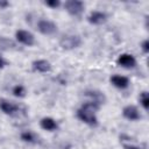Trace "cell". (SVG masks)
Listing matches in <instances>:
<instances>
[{"label": "cell", "instance_id": "1", "mask_svg": "<svg viewBox=\"0 0 149 149\" xmlns=\"http://www.w3.org/2000/svg\"><path fill=\"white\" fill-rule=\"evenodd\" d=\"M99 108H100V105H98L97 102L87 100L77 111V118L88 126H97L98 125V118H97L95 113Z\"/></svg>", "mask_w": 149, "mask_h": 149}, {"label": "cell", "instance_id": "2", "mask_svg": "<svg viewBox=\"0 0 149 149\" xmlns=\"http://www.w3.org/2000/svg\"><path fill=\"white\" fill-rule=\"evenodd\" d=\"M81 44V38L80 36L78 35H73V34H70V35H65L61 38L59 41V45L64 49V50H72V49H76L78 47H80Z\"/></svg>", "mask_w": 149, "mask_h": 149}, {"label": "cell", "instance_id": "3", "mask_svg": "<svg viewBox=\"0 0 149 149\" xmlns=\"http://www.w3.org/2000/svg\"><path fill=\"white\" fill-rule=\"evenodd\" d=\"M37 30L43 35H54L57 33V24L47 19H40L37 21Z\"/></svg>", "mask_w": 149, "mask_h": 149}, {"label": "cell", "instance_id": "4", "mask_svg": "<svg viewBox=\"0 0 149 149\" xmlns=\"http://www.w3.org/2000/svg\"><path fill=\"white\" fill-rule=\"evenodd\" d=\"M64 8L70 15L78 16L84 12L85 5L83 1H79V0H68L64 2Z\"/></svg>", "mask_w": 149, "mask_h": 149}, {"label": "cell", "instance_id": "5", "mask_svg": "<svg viewBox=\"0 0 149 149\" xmlns=\"http://www.w3.org/2000/svg\"><path fill=\"white\" fill-rule=\"evenodd\" d=\"M15 38L19 43L23 44V45H27V47H31L34 45L35 43V37L34 35L28 31V30H24V29H19L15 31Z\"/></svg>", "mask_w": 149, "mask_h": 149}, {"label": "cell", "instance_id": "6", "mask_svg": "<svg viewBox=\"0 0 149 149\" xmlns=\"http://www.w3.org/2000/svg\"><path fill=\"white\" fill-rule=\"evenodd\" d=\"M0 109L7 115H15V114H17L20 112L19 105H16L15 102L9 101V100H7L5 98L0 99Z\"/></svg>", "mask_w": 149, "mask_h": 149}, {"label": "cell", "instance_id": "7", "mask_svg": "<svg viewBox=\"0 0 149 149\" xmlns=\"http://www.w3.org/2000/svg\"><path fill=\"white\" fill-rule=\"evenodd\" d=\"M116 63L118 65H120L121 68H125V69H133L136 66V59L135 57L132 55V54H121L118 59H116Z\"/></svg>", "mask_w": 149, "mask_h": 149}, {"label": "cell", "instance_id": "8", "mask_svg": "<svg viewBox=\"0 0 149 149\" xmlns=\"http://www.w3.org/2000/svg\"><path fill=\"white\" fill-rule=\"evenodd\" d=\"M122 115H123V118H126L129 121H137L141 119V114H140L137 107L134 105L125 106L122 109Z\"/></svg>", "mask_w": 149, "mask_h": 149}, {"label": "cell", "instance_id": "9", "mask_svg": "<svg viewBox=\"0 0 149 149\" xmlns=\"http://www.w3.org/2000/svg\"><path fill=\"white\" fill-rule=\"evenodd\" d=\"M107 20V15L106 13L104 12H100V10H92L88 16H87V21L91 23V24H94V26H99V24H102L105 23Z\"/></svg>", "mask_w": 149, "mask_h": 149}, {"label": "cell", "instance_id": "10", "mask_svg": "<svg viewBox=\"0 0 149 149\" xmlns=\"http://www.w3.org/2000/svg\"><path fill=\"white\" fill-rule=\"evenodd\" d=\"M31 68L35 72L40 73H47L51 70V64L47 59H36L31 63Z\"/></svg>", "mask_w": 149, "mask_h": 149}, {"label": "cell", "instance_id": "11", "mask_svg": "<svg viewBox=\"0 0 149 149\" xmlns=\"http://www.w3.org/2000/svg\"><path fill=\"white\" fill-rule=\"evenodd\" d=\"M84 94H85V97L88 98L90 101L97 102L98 105H101V104H104V102L106 101L105 94H104L102 92H100V91H97V90H88V91H86Z\"/></svg>", "mask_w": 149, "mask_h": 149}, {"label": "cell", "instance_id": "12", "mask_svg": "<svg viewBox=\"0 0 149 149\" xmlns=\"http://www.w3.org/2000/svg\"><path fill=\"white\" fill-rule=\"evenodd\" d=\"M109 81L113 86H115L116 88H121V90L128 87V85H129V79L121 74H113L109 78Z\"/></svg>", "mask_w": 149, "mask_h": 149}, {"label": "cell", "instance_id": "13", "mask_svg": "<svg viewBox=\"0 0 149 149\" xmlns=\"http://www.w3.org/2000/svg\"><path fill=\"white\" fill-rule=\"evenodd\" d=\"M40 126L44 129V130H48V132H54L58 128V123L55 119L50 118V116H44L41 119L40 121Z\"/></svg>", "mask_w": 149, "mask_h": 149}, {"label": "cell", "instance_id": "14", "mask_svg": "<svg viewBox=\"0 0 149 149\" xmlns=\"http://www.w3.org/2000/svg\"><path fill=\"white\" fill-rule=\"evenodd\" d=\"M21 140L23 142H27V143H36L37 142V137L36 135L33 133V132H29V130H26V132H22L21 135H20Z\"/></svg>", "mask_w": 149, "mask_h": 149}, {"label": "cell", "instance_id": "15", "mask_svg": "<svg viewBox=\"0 0 149 149\" xmlns=\"http://www.w3.org/2000/svg\"><path fill=\"white\" fill-rule=\"evenodd\" d=\"M139 100H140V104L143 107V109L147 111L149 108V95H148V92L147 91L141 92L140 93V97H139Z\"/></svg>", "mask_w": 149, "mask_h": 149}, {"label": "cell", "instance_id": "16", "mask_svg": "<svg viewBox=\"0 0 149 149\" xmlns=\"http://www.w3.org/2000/svg\"><path fill=\"white\" fill-rule=\"evenodd\" d=\"M0 47L5 50H8V49H14L15 48V43L12 41V40H8L6 37H1L0 38Z\"/></svg>", "mask_w": 149, "mask_h": 149}, {"label": "cell", "instance_id": "17", "mask_svg": "<svg viewBox=\"0 0 149 149\" xmlns=\"http://www.w3.org/2000/svg\"><path fill=\"white\" fill-rule=\"evenodd\" d=\"M12 93L17 98H23L26 95V88L22 85H15L12 88Z\"/></svg>", "mask_w": 149, "mask_h": 149}, {"label": "cell", "instance_id": "18", "mask_svg": "<svg viewBox=\"0 0 149 149\" xmlns=\"http://www.w3.org/2000/svg\"><path fill=\"white\" fill-rule=\"evenodd\" d=\"M44 5L50 8H57L61 6V1L59 0H48V1H44Z\"/></svg>", "mask_w": 149, "mask_h": 149}, {"label": "cell", "instance_id": "19", "mask_svg": "<svg viewBox=\"0 0 149 149\" xmlns=\"http://www.w3.org/2000/svg\"><path fill=\"white\" fill-rule=\"evenodd\" d=\"M141 49L144 54H148L149 52V41L148 40H144L142 43H141Z\"/></svg>", "mask_w": 149, "mask_h": 149}, {"label": "cell", "instance_id": "20", "mask_svg": "<svg viewBox=\"0 0 149 149\" xmlns=\"http://www.w3.org/2000/svg\"><path fill=\"white\" fill-rule=\"evenodd\" d=\"M9 6V2L8 1H5V0H0V8H6Z\"/></svg>", "mask_w": 149, "mask_h": 149}, {"label": "cell", "instance_id": "21", "mask_svg": "<svg viewBox=\"0 0 149 149\" xmlns=\"http://www.w3.org/2000/svg\"><path fill=\"white\" fill-rule=\"evenodd\" d=\"M5 65H6V61H5V59H3V57L0 55V69H2Z\"/></svg>", "mask_w": 149, "mask_h": 149}, {"label": "cell", "instance_id": "22", "mask_svg": "<svg viewBox=\"0 0 149 149\" xmlns=\"http://www.w3.org/2000/svg\"><path fill=\"white\" fill-rule=\"evenodd\" d=\"M125 149H141V148H140V147H137V146L129 144V146H125Z\"/></svg>", "mask_w": 149, "mask_h": 149}]
</instances>
